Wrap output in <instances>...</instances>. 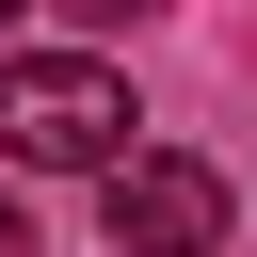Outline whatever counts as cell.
<instances>
[{"mask_svg": "<svg viewBox=\"0 0 257 257\" xmlns=\"http://www.w3.org/2000/svg\"><path fill=\"white\" fill-rule=\"evenodd\" d=\"M0 257H32V209H16V193H0Z\"/></svg>", "mask_w": 257, "mask_h": 257, "instance_id": "cell-3", "label": "cell"}, {"mask_svg": "<svg viewBox=\"0 0 257 257\" xmlns=\"http://www.w3.org/2000/svg\"><path fill=\"white\" fill-rule=\"evenodd\" d=\"M0 145L32 177H112L128 161V80L96 48H0Z\"/></svg>", "mask_w": 257, "mask_h": 257, "instance_id": "cell-1", "label": "cell"}, {"mask_svg": "<svg viewBox=\"0 0 257 257\" xmlns=\"http://www.w3.org/2000/svg\"><path fill=\"white\" fill-rule=\"evenodd\" d=\"M209 241H225V177L177 145H128L112 161V257H209Z\"/></svg>", "mask_w": 257, "mask_h": 257, "instance_id": "cell-2", "label": "cell"}]
</instances>
